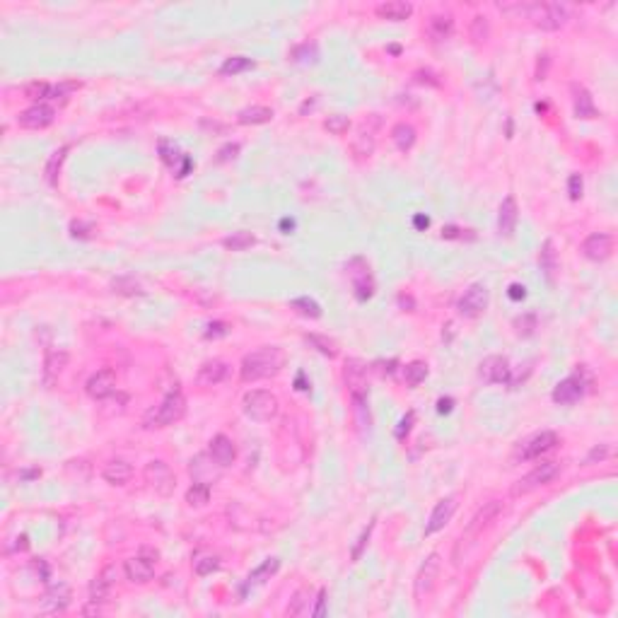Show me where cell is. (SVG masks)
Instances as JSON below:
<instances>
[{
    "mask_svg": "<svg viewBox=\"0 0 618 618\" xmlns=\"http://www.w3.org/2000/svg\"><path fill=\"white\" fill-rule=\"evenodd\" d=\"M68 604H71V587L68 584H53L51 589L43 594L41 599V611L46 614H58V611H66Z\"/></svg>",
    "mask_w": 618,
    "mask_h": 618,
    "instance_id": "603a6c76",
    "label": "cell"
},
{
    "mask_svg": "<svg viewBox=\"0 0 618 618\" xmlns=\"http://www.w3.org/2000/svg\"><path fill=\"white\" fill-rule=\"evenodd\" d=\"M478 374H480V379L488 384H505L510 379L508 358H503V355H488V358L480 363Z\"/></svg>",
    "mask_w": 618,
    "mask_h": 618,
    "instance_id": "4fadbf2b",
    "label": "cell"
},
{
    "mask_svg": "<svg viewBox=\"0 0 618 618\" xmlns=\"http://www.w3.org/2000/svg\"><path fill=\"white\" fill-rule=\"evenodd\" d=\"M68 365V353L66 351H48L46 353V360H43V384L51 386L56 379L61 377L63 367Z\"/></svg>",
    "mask_w": 618,
    "mask_h": 618,
    "instance_id": "d4e9b609",
    "label": "cell"
},
{
    "mask_svg": "<svg viewBox=\"0 0 618 618\" xmlns=\"http://www.w3.org/2000/svg\"><path fill=\"white\" fill-rule=\"evenodd\" d=\"M273 118V109L268 107H247L237 114V121L242 126H259V123H268Z\"/></svg>",
    "mask_w": 618,
    "mask_h": 618,
    "instance_id": "4dcf8cb0",
    "label": "cell"
},
{
    "mask_svg": "<svg viewBox=\"0 0 618 618\" xmlns=\"http://www.w3.org/2000/svg\"><path fill=\"white\" fill-rule=\"evenodd\" d=\"M78 90V83H63V85H48V83H29L24 85V95L29 99H56L63 97L68 92Z\"/></svg>",
    "mask_w": 618,
    "mask_h": 618,
    "instance_id": "ac0fdd59",
    "label": "cell"
},
{
    "mask_svg": "<svg viewBox=\"0 0 618 618\" xmlns=\"http://www.w3.org/2000/svg\"><path fill=\"white\" fill-rule=\"evenodd\" d=\"M123 570H126V577L133 584H145L155 575V563L150 558H145V555H135V558L126 560Z\"/></svg>",
    "mask_w": 618,
    "mask_h": 618,
    "instance_id": "ffe728a7",
    "label": "cell"
},
{
    "mask_svg": "<svg viewBox=\"0 0 618 618\" xmlns=\"http://www.w3.org/2000/svg\"><path fill=\"white\" fill-rule=\"evenodd\" d=\"M572 104H575V116L577 118H597L599 111L594 107V99L582 85H572Z\"/></svg>",
    "mask_w": 618,
    "mask_h": 618,
    "instance_id": "83f0119b",
    "label": "cell"
},
{
    "mask_svg": "<svg viewBox=\"0 0 618 618\" xmlns=\"http://www.w3.org/2000/svg\"><path fill=\"white\" fill-rule=\"evenodd\" d=\"M237 153H240V145H227V148L220 150V158L217 160H230V158H235Z\"/></svg>",
    "mask_w": 618,
    "mask_h": 618,
    "instance_id": "db71d44e",
    "label": "cell"
},
{
    "mask_svg": "<svg viewBox=\"0 0 618 618\" xmlns=\"http://www.w3.org/2000/svg\"><path fill=\"white\" fill-rule=\"evenodd\" d=\"M416 225H418V227H428L430 220H428V217H423V215H418V217H416Z\"/></svg>",
    "mask_w": 618,
    "mask_h": 618,
    "instance_id": "6f0895ef",
    "label": "cell"
},
{
    "mask_svg": "<svg viewBox=\"0 0 618 618\" xmlns=\"http://www.w3.org/2000/svg\"><path fill=\"white\" fill-rule=\"evenodd\" d=\"M449 408H452V398H440V406H437V411H440V413H447Z\"/></svg>",
    "mask_w": 618,
    "mask_h": 618,
    "instance_id": "9f6ffc18",
    "label": "cell"
},
{
    "mask_svg": "<svg viewBox=\"0 0 618 618\" xmlns=\"http://www.w3.org/2000/svg\"><path fill=\"white\" fill-rule=\"evenodd\" d=\"M539 261H541V266H544V271L548 273V276H553V271H555V254H553V244H551V242H546V244H544V252H541Z\"/></svg>",
    "mask_w": 618,
    "mask_h": 618,
    "instance_id": "f6af8a7d",
    "label": "cell"
},
{
    "mask_svg": "<svg viewBox=\"0 0 618 618\" xmlns=\"http://www.w3.org/2000/svg\"><path fill=\"white\" fill-rule=\"evenodd\" d=\"M85 389H87V396L90 398H95V401H104V398H109L111 394H114L116 374L111 370H99L87 379Z\"/></svg>",
    "mask_w": 618,
    "mask_h": 618,
    "instance_id": "5bb4252c",
    "label": "cell"
},
{
    "mask_svg": "<svg viewBox=\"0 0 618 618\" xmlns=\"http://www.w3.org/2000/svg\"><path fill=\"white\" fill-rule=\"evenodd\" d=\"M186 413V398L182 391H172L162 398L160 406H155L153 411H148V416L143 418V426L145 428H167L174 426L177 421H182Z\"/></svg>",
    "mask_w": 618,
    "mask_h": 618,
    "instance_id": "3957f363",
    "label": "cell"
},
{
    "mask_svg": "<svg viewBox=\"0 0 618 618\" xmlns=\"http://www.w3.org/2000/svg\"><path fill=\"white\" fill-rule=\"evenodd\" d=\"M391 140H394V145L401 150V153H408V150L416 145V128L408 126V123H396V126L391 128Z\"/></svg>",
    "mask_w": 618,
    "mask_h": 618,
    "instance_id": "1f68e13d",
    "label": "cell"
},
{
    "mask_svg": "<svg viewBox=\"0 0 618 618\" xmlns=\"http://www.w3.org/2000/svg\"><path fill=\"white\" fill-rule=\"evenodd\" d=\"M353 155L360 160L370 158V155L374 153V128L370 126V123H363V126L358 128V135L353 138Z\"/></svg>",
    "mask_w": 618,
    "mask_h": 618,
    "instance_id": "f1b7e54d",
    "label": "cell"
},
{
    "mask_svg": "<svg viewBox=\"0 0 618 618\" xmlns=\"http://www.w3.org/2000/svg\"><path fill=\"white\" fill-rule=\"evenodd\" d=\"M304 602H307V599H304V592H297L295 599H292V604L288 607V616H299V614H304Z\"/></svg>",
    "mask_w": 618,
    "mask_h": 618,
    "instance_id": "681fc988",
    "label": "cell"
},
{
    "mask_svg": "<svg viewBox=\"0 0 618 618\" xmlns=\"http://www.w3.org/2000/svg\"><path fill=\"white\" fill-rule=\"evenodd\" d=\"M242 408H244V413L252 418V421L268 423L278 416L280 401L276 394H271V391H266V389H252L242 398Z\"/></svg>",
    "mask_w": 618,
    "mask_h": 618,
    "instance_id": "5b68a950",
    "label": "cell"
},
{
    "mask_svg": "<svg viewBox=\"0 0 618 618\" xmlns=\"http://www.w3.org/2000/svg\"><path fill=\"white\" fill-rule=\"evenodd\" d=\"M143 473H145V480L150 483V488L162 498H170L174 488H177V476H174L170 464H165V461H160V459L150 461V464H145V471Z\"/></svg>",
    "mask_w": 618,
    "mask_h": 618,
    "instance_id": "52a82bcc",
    "label": "cell"
},
{
    "mask_svg": "<svg viewBox=\"0 0 618 618\" xmlns=\"http://www.w3.org/2000/svg\"><path fill=\"white\" fill-rule=\"evenodd\" d=\"M372 527H374V524H370V527H367L365 532H363V536H360V544H358V548H355V551H353V560H358V558H360V548H363V546L367 544V539H370Z\"/></svg>",
    "mask_w": 618,
    "mask_h": 618,
    "instance_id": "f5cc1de1",
    "label": "cell"
},
{
    "mask_svg": "<svg viewBox=\"0 0 618 618\" xmlns=\"http://www.w3.org/2000/svg\"><path fill=\"white\" fill-rule=\"evenodd\" d=\"M230 374V365L225 360H208L198 367V374H196V382L201 386H215L227 379Z\"/></svg>",
    "mask_w": 618,
    "mask_h": 618,
    "instance_id": "d6986e66",
    "label": "cell"
},
{
    "mask_svg": "<svg viewBox=\"0 0 618 618\" xmlns=\"http://www.w3.org/2000/svg\"><path fill=\"white\" fill-rule=\"evenodd\" d=\"M517 220H520V208H517L515 196H505V201L500 203V210H498V232L503 237H512L515 235Z\"/></svg>",
    "mask_w": 618,
    "mask_h": 618,
    "instance_id": "7402d4cb",
    "label": "cell"
},
{
    "mask_svg": "<svg viewBox=\"0 0 618 618\" xmlns=\"http://www.w3.org/2000/svg\"><path fill=\"white\" fill-rule=\"evenodd\" d=\"M454 512H457V498H454V495L442 498V500L435 505L433 515H430V520L426 524V536L437 534L440 529H445L449 524V520H452Z\"/></svg>",
    "mask_w": 618,
    "mask_h": 618,
    "instance_id": "9a60e30c",
    "label": "cell"
},
{
    "mask_svg": "<svg viewBox=\"0 0 618 618\" xmlns=\"http://www.w3.org/2000/svg\"><path fill=\"white\" fill-rule=\"evenodd\" d=\"M411 423H413V413H408L401 423H398V430H396V437H398V440H403V435L411 430Z\"/></svg>",
    "mask_w": 618,
    "mask_h": 618,
    "instance_id": "816d5d0a",
    "label": "cell"
},
{
    "mask_svg": "<svg viewBox=\"0 0 618 618\" xmlns=\"http://www.w3.org/2000/svg\"><path fill=\"white\" fill-rule=\"evenodd\" d=\"M503 512H505V505H503L500 500H490V503H485L483 508L476 512V515H473V520L469 522V527H466L464 534H461L457 551H454V560H457V563H459V558H461V551H464V546L473 544V541H476L478 536L483 534V529H488L490 524L503 515Z\"/></svg>",
    "mask_w": 618,
    "mask_h": 618,
    "instance_id": "277c9868",
    "label": "cell"
},
{
    "mask_svg": "<svg viewBox=\"0 0 618 618\" xmlns=\"http://www.w3.org/2000/svg\"><path fill=\"white\" fill-rule=\"evenodd\" d=\"M307 343L311 348H316L321 355H326V358H336L339 355V343L331 341L329 336H319V334H309L307 336Z\"/></svg>",
    "mask_w": 618,
    "mask_h": 618,
    "instance_id": "836d02e7",
    "label": "cell"
},
{
    "mask_svg": "<svg viewBox=\"0 0 618 618\" xmlns=\"http://www.w3.org/2000/svg\"><path fill=\"white\" fill-rule=\"evenodd\" d=\"M130 476H133V469H130V464L123 459H111L102 471V478L107 480L109 485H126Z\"/></svg>",
    "mask_w": 618,
    "mask_h": 618,
    "instance_id": "4316f807",
    "label": "cell"
},
{
    "mask_svg": "<svg viewBox=\"0 0 618 618\" xmlns=\"http://www.w3.org/2000/svg\"><path fill=\"white\" fill-rule=\"evenodd\" d=\"M66 153H68V148H61V150H56V153L51 155V160H48V165H46L48 184H56V179H58V172H61V165H63V160H66Z\"/></svg>",
    "mask_w": 618,
    "mask_h": 618,
    "instance_id": "60d3db41",
    "label": "cell"
},
{
    "mask_svg": "<svg viewBox=\"0 0 618 618\" xmlns=\"http://www.w3.org/2000/svg\"><path fill=\"white\" fill-rule=\"evenodd\" d=\"M555 445H558V435H555L553 430H544V433H536L534 437L524 440L520 445V449L515 452V459L517 461L536 459V457H541V454L551 452Z\"/></svg>",
    "mask_w": 618,
    "mask_h": 618,
    "instance_id": "30bf717a",
    "label": "cell"
},
{
    "mask_svg": "<svg viewBox=\"0 0 618 618\" xmlns=\"http://www.w3.org/2000/svg\"><path fill=\"white\" fill-rule=\"evenodd\" d=\"M490 34V24L488 20H485L483 15H476L471 20V27H469V36L473 43H485V39H488Z\"/></svg>",
    "mask_w": 618,
    "mask_h": 618,
    "instance_id": "74e56055",
    "label": "cell"
},
{
    "mask_svg": "<svg viewBox=\"0 0 618 618\" xmlns=\"http://www.w3.org/2000/svg\"><path fill=\"white\" fill-rule=\"evenodd\" d=\"M249 68H254V61L247 58V56H232V58H227L220 68L222 75H240L249 71Z\"/></svg>",
    "mask_w": 618,
    "mask_h": 618,
    "instance_id": "8d00e7d4",
    "label": "cell"
},
{
    "mask_svg": "<svg viewBox=\"0 0 618 618\" xmlns=\"http://www.w3.org/2000/svg\"><path fill=\"white\" fill-rule=\"evenodd\" d=\"M346 382L353 398L367 396V370L360 360H351V363L346 365Z\"/></svg>",
    "mask_w": 618,
    "mask_h": 618,
    "instance_id": "cb8c5ba5",
    "label": "cell"
},
{
    "mask_svg": "<svg viewBox=\"0 0 618 618\" xmlns=\"http://www.w3.org/2000/svg\"><path fill=\"white\" fill-rule=\"evenodd\" d=\"M426 377H428V365H426V363L416 360V363L406 365L403 379H406V384H408V386H418L421 382H426Z\"/></svg>",
    "mask_w": 618,
    "mask_h": 618,
    "instance_id": "d590c367",
    "label": "cell"
},
{
    "mask_svg": "<svg viewBox=\"0 0 618 618\" xmlns=\"http://www.w3.org/2000/svg\"><path fill=\"white\" fill-rule=\"evenodd\" d=\"M222 244L230 249V252H247L249 247L256 244V237L252 232H247V230H237V232H232L230 237H225Z\"/></svg>",
    "mask_w": 618,
    "mask_h": 618,
    "instance_id": "d6a6232c",
    "label": "cell"
},
{
    "mask_svg": "<svg viewBox=\"0 0 618 618\" xmlns=\"http://www.w3.org/2000/svg\"><path fill=\"white\" fill-rule=\"evenodd\" d=\"M53 109L46 107V104H34V107L24 109L20 116H17V123L22 128H29V130H39V128H46L53 123Z\"/></svg>",
    "mask_w": 618,
    "mask_h": 618,
    "instance_id": "2e32d148",
    "label": "cell"
},
{
    "mask_svg": "<svg viewBox=\"0 0 618 618\" xmlns=\"http://www.w3.org/2000/svg\"><path fill=\"white\" fill-rule=\"evenodd\" d=\"M290 307H292V309H297L302 316H309V319H319V316H321V307L314 302V299H309V297H297V299H292Z\"/></svg>",
    "mask_w": 618,
    "mask_h": 618,
    "instance_id": "f35d334b",
    "label": "cell"
},
{
    "mask_svg": "<svg viewBox=\"0 0 618 618\" xmlns=\"http://www.w3.org/2000/svg\"><path fill=\"white\" fill-rule=\"evenodd\" d=\"M614 252V237L607 232H594L582 242V256L589 261H607Z\"/></svg>",
    "mask_w": 618,
    "mask_h": 618,
    "instance_id": "7c38bea8",
    "label": "cell"
},
{
    "mask_svg": "<svg viewBox=\"0 0 618 618\" xmlns=\"http://www.w3.org/2000/svg\"><path fill=\"white\" fill-rule=\"evenodd\" d=\"M278 567H280V563H278L276 558L266 560L264 565H261V567H256V570L252 572V575H249V584H259V582H264V580H266V577H271L273 572L278 570Z\"/></svg>",
    "mask_w": 618,
    "mask_h": 618,
    "instance_id": "b9f144b4",
    "label": "cell"
},
{
    "mask_svg": "<svg viewBox=\"0 0 618 618\" xmlns=\"http://www.w3.org/2000/svg\"><path fill=\"white\" fill-rule=\"evenodd\" d=\"M485 307H488V288H485L483 283L469 285L457 302V309L464 319H478V316L485 311Z\"/></svg>",
    "mask_w": 618,
    "mask_h": 618,
    "instance_id": "ba28073f",
    "label": "cell"
},
{
    "mask_svg": "<svg viewBox=\"0 0 618 618\" xmlns=\"http://www.w3.org/2000/svg\"><path fill=\"white\" fill-rule=\"evenodd\" d=\"M374 12H377V17H382V20H389V22H403L411 17V12H413V5L411 3H403V0H389V3H382L374 8Z\"/></svg>",
    "mask_w": 618,
    "mask_h": 618,
    "instance_id": "484cf974",
    "label": "cell"
},
{
    "mask_svg": "<svg viewBox=\"0 0 618 618\" xmlns=\"http://www.w3.org/2000/svg\"><path fill=\"white\" fill-rule=\"evenodd\" d=\"M116 580H118V567L114 563L104 565L102 572L90 582V602L92 604H104L107 599L111 597L116 587Z\"/></svg>",
    "mask_w": 618,
    "mask_h": 618,
    "instance_id": "8fae6325",
    "label": "cell"
},
{
    "mask_svg": "<svg viewBox=\"0 0 618 618\" xmlns=\"http://www.w3.org/2000/svg\"><path fill=\"white\" fill-rule=\"evenodd\" d=\"M454 32V20L452 15H433L428 20V34L433 41H445Z\"/></svg>",
    "mask_w": 618,
    "mask_h": 618,
    "instance_id": "f546056e",
    "label": "cell"
},
{
    "mask_svg": "<svg viewBox=\"0 0 618 618\" xmlns=\"http://www.w3.org/2000/svg\"><path fill=\"white\" fill-rule=\"evenodd\" d=\"M285 367V353L278 346H264L259 351H252L244 355L240 367L242 382H259L278 374Z\"/></svg>",
    "mask_w": 618,
    "mask_h": 618,
    "instance_id": "7a4b0ae2",
    "label": "cell"
},
{
    "mask_svg": "<svg viewBox=\"0 0 618 618\" xmlns=\"http://www.w3.org/2000/svg\"><path fill=\"white\" fill-rule=\"evenodd\" d=\"M217 567H220V560H217L215 555H205V558L196 560V567H193V570H196L198 577H205V575H210V572H215Z\"/></svg>",
    "mask_w": 618,
    "mask_h": 618,
    "instance_id": "ee69618b",
    "label": "cell"
},
{
    "mask_svg": "<svg viewBox=\"0 0 618 618\" xmlns=\"http://www.w3.org/2000/svg\"><path fill=\"white\" fill-rule=\"evenodd\" d=\"M558 471H560L558 461H544V464H539L536 469L529 471L527 476H522L520 480H517L515 488H512V495H527V493L551 483V480L558 476Z\"/></svg>",
    "mask_w": 618,
    "mask_h": 618,
    "instance_id": "8992f818",
    "label": "cell"
},
{
    "mask_svg": "<svg viewBox=\"0 0 618 618\" xmlns=\"http://www.w3.org/2000/svg\"><path fill=\"white\" fill-rule=\"evenodd\" d=\"M500 12L508 15H520L534 22V27L544 29V32H555V29L565 27L567 12L565 5L560 3H517V5H500Z\"/></svg>",
    "mask_w": 618,
    "mask_h": 618,
    "instance_id": "6da1fadb",
    "label": "cell"
},
{
    "mask_svg": "<svg viewBox=\"0 0 618 618\" xmlns=\"http://www.w3.org/2000/svg\"><path fill=\"white\" fill-rule=\"evenodd\" d=\"M524 295H527V288H524V285H510V297L512 299H522Z\"/></svg>",
    "mask_w": 618,
    "mask_h": 618,
    "instance_id": "11a10c76",
    "label": "cell"
},
{
    "mask_svg": "<svg viewBox=\"0 0 618 618\" xmlns=\"http://www.w3.org/2000/svg\"><path fill=\"white\" fill-rule=\"evenodd\" d=\"M210 500V485L208 483H193L189 490H186V503L191 505V508H203L205 503Z\"/></svg>",
    "mask_w": 618,
    "mask_h": 618,
    "instance_id": "e575fe53",
    "label": "cell"
},
{
    "mask_svg": "<svg viewBox=\"0 0 618 618\" xmlns=\"http://www.w3.org/2000/svg\"><path fill=\"white\" fill-rule=\"evenodd\" d=\"M71 235L75 237V240H87V237L92 235V225L90 222H80V220H75L73 225H71Z\"/></svg>",
    "mask_w": 618,
    "mask_h": 618,
    "instance_id": "7dc6e473",
    "label": "cell"
},
{
    "mask_svg": "<svg viewBox=\"0 0 618 618\" xmlns=\"http://www.w3.org/2000/svg\"><path fill=\"white\" fill-rule=\"evenodd\" d=\"M324 614H326V589L319 592V599H316V609L311 611V616H316V618H321Z\"/></svg>",
    "mask_w": 618,
    "mask_h": 618,
    "instance_id": "f907efd6",
    "label": "cell"
},
{
    "mask_svg": "<svg viewBox=\"0 0 618 618\" xmlns=\"http://www.w3.org/2000/svg\"><path fill=\"white\" fill-rule=\"evenodd\" d=\"M440 567H442V560L437 553H430L428 558L423 560L421 570H418V575H416V582H413V597L418 602H423V599L435 589V582H437V577H440Z\"/></svg>",
    "mask_w": 618,
    "mask_h": 618,
    "instance_id": "9c48e42d",
    "label": "cell"
},
{
    "mask_svg": "<svg viewBox=\"0 0 618 618\" xmlns=\"http://www.w3.org/2000/svg\"><path fill=\"white\" fill-rule=\"evenodd\" d=\"M208 452H210V457H213L215 464L222 466V469L230 464H235V459H237V447L227 435H215L213 440H210Z\"/></svg>",
    "mask_w": 618,
    "mask_h": 618,
    "instance_id": "44dd1931",
    "label": "cell"
},
{
    "mask_svg": "<svg viewBox=\"0 0 618 618\" xmlns=\"http://www.w3.org/2000/svg\"><path fill=\"white\" fill-rule=\"evenodd\" d=\"M584 396V379L582 377H567L563 382L555 384L553 389V401L560 406H570L580 401Z\"/></svg>",
    "mask_w": 618,
    "mask_h": 618,
    "instance_id": "e0dca14e",
    "label": "cell"
},
{
    "mask_svg": "<svg viewBox=\"0 0 618 618\" xmlns=\"http://www.w3.org/2000/svg\"><path fill=\"white\" fill-rule=\"evenodd\" d=\"M567 193H570L572 201H577L582 196V177L580 174H572L570 177V184H567Z\"/></svg>",
    "mask_w": 618,
    "mask_h": 618,
    "instance_id": "c3c4849f",
    "label": "cell"
},
{
    "mask_svg": "<svg viewBox=\"0 0 618 618\" xmlns=\"http://www.w3.org/2000/svg\"><path fill=\"white\" fill-rule=\"evenodd\" d=\"M111 288H114V292H118V295H143V288L133 278H116L114 283H111Z\"/></svg>",
    "mask_w": 618,
    "mask_h": 618,
    "instance_id": "7bdbcfd3",
    "label": "cell"
},
{
    "mask_svg": "<svg viewBox=\"0 0 618 618\" xmlns=\"http://www.w3.org/2000/svg\"><path fill=\"white\" fill-rule=\"evenodd\" d=\"M611 452H614V449H611V445H597V447H592L589 454H587V459H584V464H597V461H604L607 457H611Z\"/></svg>",
    "mask_w": 618,
    "mask_h": 618,
    "instance_id": "bcb514c9",
    "label": "cell"
},
{
    "mask_svg": "<svg viewBox=\"0 0 618 618\" xmlns=\"http://www.w3.org/2000/svg\"><path fill=\"white\" fill-rule=\"evenodd\" d=\"M324 128H326L331 135H343L351 128V118L346 114H331L326 121H324Z\"/></svg>",
    "mask_w": 618,
    "mask_h": 618,
    "instance_id": "ab89813d",
    "label": "cell"
}]
</instances>
